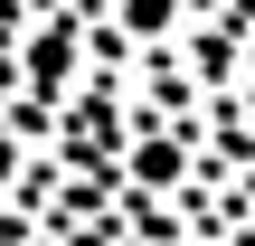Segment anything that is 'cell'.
<instances>
[{
  "instance_id": "1",
  "label": "cell",
  "mask_w": 255,
  "mask_h": 246,
  "mask_svg": "<svg viewBox=\"0 0 255 246\" xmlns=\"http://www.w3.org/2000/svg\"><path fill=\"white\" fill-rule=\"evenodd\" d=\"M0 171H9V133H0Z\"/></svg>"
}]
</instances>
